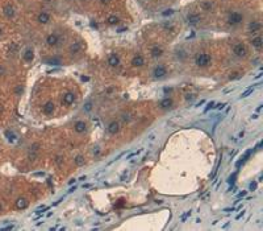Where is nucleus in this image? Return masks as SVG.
<instances>
[{
  "mask_svg": "<svg viewBox=\"0 0 263 231\" xmlns=\"http://www.w3.org/2000/svg\"><path fill=\"white\" fill-rule=\"evenodd\" d=\"M42 112H44V115H46V116H51V115H54V112H55V103L53 100L45 102V104L42 106Z\"/></svg>",
  "mask_w": 263,
  "mask_h": 231,
  "instance_id": "nucleus-12",
  "label": "nucleus"
},
{
  "mask_svg": "<svg viewBox=\"0 0 263 231\" xmlns=\"http://www.w3.org/2000/svg\"><path fill=\"white\" fill-rule=\"evenodd\" d=\"M83 108H84V111H86V112H89V111L92 110V102H87V103L84 104V107H83Z\"/></svg>",
  "mask_w": 263,
  "mask_h": 231,
  "instance_id": "nucleus-34",
  "label": "nucleus"
},
{
  "mask_svg": "<svg viewBox=\"0 0 263 231\" xmlns=\"http://www.w3.org/2000/svg\"><path fill=\"white\" fill-rule=\"evenodd\" d=\"M163 48L162 46H159V45H154V46H151L150 48V56L153 57L154 59H158V58H161L163 56Z\"/></svg>",
  "mask_w": 263,
  "mask_h": 231,
  "instance_id": "nucleus-16",
  "label": "nucleus"
},
{
  "mask_svg": "<svg viewBox=\"0 0 263 231\" xmlns=\"http://www.w3.org/2000/svg\"><path fill=\"white\" fill-rule=\"evenodd\" d=\"M0 36H2V29H0Z\"/></svg>",
  "mask_w": 263,
  "mask_h": 231,
  "instance_id": "nucleus-50",
  "label": "nucleus"
},
{
  "mask_svg": "<svg viewBox=\"0 0 263 231\" xmlns=\"http://www.w3.org/2000/svg\"><path fill=\"white\" fill-rule=\"evenodd\" d=\"M23 58H24L25 62H32V61L34 59V52H33L32 48H26V49L24 50Z\"/></svg>",
  "mask_w": 263,
  "mask_h": 231,
  "instance_id": "nucleus-22",
  "label": "nucleus"
},
{
  "mask_svg": "<svg viewBox=\"0 0 263 231\" xmlns=\"http://www.w3.org/2000/svg\"><path fill=\"white\" fill-rule=\"evenodd\" d=\"M225 106H226V103H218V104H217V107H216V108H218V110H221V108H224V107H225Z\"/></svg>",
  "mask_w": 263,
  "mask_h": 231,
  "instance_id": "nucleus-43",
  "label": "nucleus"
},
{
  "mask_svg": "<svg viewBox=\"0 0 263 231\" xmlns=\"http://www.w3.org/2000/svg\"><path fill=\"white\" fill-rule=\"evenodd\" d=\"M232 53L236 56L237 58H245L247 56V46L244 44V42H236L232 48Z\"/></svg>",
  "mask_w": 263,
  "mask_h": 231,
  "instance_id": "nucleus-3",
  "label": "nucleus"
},
{
  "mask_svg": "<svg viewBox=\"0 0 263 231\" xmlns=\"http://www.w3.org/2000/svg\"><path fill=\"white\" fill-rule=\"evenodd\" d=\"M204 103H205V102H204V100H200V103H197V104H196V106H197V107H199V106H201V104H204Z\"/></svg>",
  "mask_w": 263,
  "mask_h": 231,
  "instance_id": "nucleus-46",
  "label": "nucleus"
},
{
  "mask_svg": "<svg viewBox=\"0 0 263 231\" xmlns=\"http://www.w3.org/2000/svg\"><path fill=\"white\" fill-rule=\"evenodd\" d=\"M40 149H41L40 143H33V144L29 147V151H28V159H29V161H36L38 159Z\"/></svg>",
  "mask_w": 263,
  "mask_h": 231,
  "instance_id": "nucleus-7",
  "label": "nucleus"
},
{
  "mask_svg": "<svg viewBox=\"0 0 263 231\" xmlns=\"http://www.w3.org/2000/svg\"><path fill=\"white\" fill-rule=\"evenodd\" d=\"M28 205H29V201H28L25 197H19V198L16 200V207L20 209V210L26 209Z\"/></svg>",
  "mask_w": 263,
  "mask_h": 231,
  "instance_id": "nucleus-23",
  "label": "nucleus"
},
{
  "mask_svg": "<svg viewBox=\"0 0 263 231\" xmlns=\"http://www.w3.org/2000/svg\"><path fill=\"white\" fill-rule=\"evenodd\" d=\"M250 45L254 48V49H257V50H260L262 49V46H263V38H262V36L259 35H255L251 40H250Z\"/></svg>",
  "mask_w": 263,
  "mask_h": 231,
  "instance_id": "nucleus-17",
  "label": "nucleus"
},
{
  "mask_svg": "<svg viewBox=\"0 0 263 231\" xmlns=\"http://www.w3.org/2000/svg\"><path fill=\"white\" fill-rule=\"evenodd\" d=\"M174 13V9H166V12H163L162 15L163 16H170V15H172Z\"/></svg>",
  "mask_w": 263,
  "mask_h": 231,
  "instance_id": "nucleus-38",
  "label": "nucleus"
},
{
  "mask_svg": "<svg viewBox=\"0 0 263 231\" xmlns=\"http://www.w3.org/2000/svg\"><path fill=\"white\" fill-rule=\"evenodd\" d=\"M167 74H169L167 67H166L164 65H162V64L155 65L153 71H151V76H153L154 79H163V78L167 77Z\"/></svg>",
  "mask_w": 263,
  "mask_h": 231,
  "instance_id": "nucleus-4",
  "label": "nucleus"
},
{
  "mask_svg": "<svg viewBox=\"0 0 263 231\" xmlns=\"http://www.w3.org/2000/svg\"><path fill=\"white\" fill-rule=\"evenodd\" d=\"M5 73H7V70H5V67H4V66H2V65H0V77H2V76H4Z\"/></svg>",
  "mask_w": 263,
  "mask_h": 231,
  "instance_id": "nucleus-40",
  "label": "nucleus"
},
{
  "mask_svg": "<svg viewBox=\"0 0 263 231\" xmlns=\"http://www.w3.org/2000/svg\"><path fill=\"white\" fill-rule=\"evenodd\" d=\"M82 41H79V40H75V41H72L70 45H68V53L70 54H77L82 50Z\"/></svg>",
  "mask_w": 263,
  "mask_h": 231,
  "instance_id": "nucleus-18",
  "label": "nucleus"
},
{
  "mask_svg": "<svg viewBox=\"0 0 263 231\" xmlns=\"http://www.w3.org/2000/svg\"><path fill=\"white\" fill-rule=\"evenodd\" d=\"M87 123L84 120H78V121H75V124H74V131L77 132V133H84L87 131Z\"/></svg>",
  "mask_w": 263,
  "mask_h": 231,
  "instance_id": "nucleus-20",
  "label": "nucleus"
},
{
  "mask_svg": "<svg viewBox=\"0 0 263 231\" xmlns=\"http://www.w3.org/2000/svg\"><path fill=\"white\" fill-rule=\"evenodd\" d=\"M145 64H146V61H145V57L142 56V54H140V53H137V54H134L133 56V58H132V61H130V65H132V67H142Z\"/></svg>",
  "mask_w": 263,
  "mask_h": 231,
  "instance_id": "nucleus-10",
  "label": "nucleus"
},
{
  "mask_svg": "<svg viewBox=\"0 0 263 231\" xmlns=\"http://www.w3.org/2000/svg\"><path fill=\"white\" fill-rule=\"evenodd\" d=\"M172 104H174V102H172V99L171 98H169V97H166V98H163L161 102H159V108L161 110H170V108L172 107Z\"/></svg>",
  "mask_w": 263,
  "mask_h": 231,
  "instance_id": "nucleus-21",
  "label": "nucleus"
},
{
  "mask_svg": "<svg viewBox=\"0 0 263 231\" xmlns=\"http://www.w3.org/2000/svg\"><path fill=\"white\" fill-rule=\"evenodd\" d=\"M75 100H77V95H75L72 91H66V93H63V95H62V104H65V106L74 104Z\"/></svg>",
  "mask_w": 263,
  "mask_h": 231,
  "instance_id": "nucleus-8",
  "label": "nucleus"
},
{
  "mask_svg": "<svg viewBox=\"0 0 263 231\" xmlns=\"http://www.w3.org/2000/svg\"><path fill=\"white\" fill-rule=\"evenodd\" d=\"M249 188H250V190H255V189H257V182H251Z\"/></svg>",
  "mask_w": 263,
  "mask_h": 231,
  "instance_id": "nucleus-41",
  "label": "nucleus"
},
{
  "mask_svg": "<svg viewBox=\"0 0 263 231\" xmlns=\"http://www.w3.org/2000/svg\"><path fill=\"white\" fill-rule=\"evenodd\" d=\"M99 2L103 4V5H108L110 3V0H99Z\"/></svg>",
  "mask_w": 263,
  "mask_h": 231,
  "instance_id": "nucleus-42",
  "label": "nucleus"
},
{
  "mask_svg": "<svg viewBox=\"0 0 263 231\" xmlns=\"http://www.w3.org/2000/svg\"><path fill=\"white\" fill-rule=\"evenodd\" d=\"M46 62L49 64V65H61L62 61H61L59 58H57V57H53V58H49V59H47Z\"/></svg>",
  "mask_w": 263,
  "mask_h": 231,
  "instance_id": "nucleus-30",
  "label": "nucleus"
},
{
  "mask_svg": "<svg viewBox=\"0 0 263 231\" xmlns=\"http://www.w3.org/2000/svg\"><path fill=\"white\" fill-rule=\"evenodd\" d=\"M17 50H19L17 44H11V46H9V52H11V53H17Z\"/></svg>",
  "mask_w": 263,
  "mask_h": 231,
  "instance_id": "nucleus-35",
  "label": "nucleus"
},
{
  "mask_svg": "<svg viewBox=\"0 0 263 231\" xmlns=\"http://www.w3.org/2000/svg\"><path fill=\"white\" fill-rule=\"evenodd\" d=\"M79 180H80V181H84V180H86V176H82V177H80Z\"/></svg>",
  "mask_w": 263,
  "mask_h": 231,
  "instance_id": "nucleus-47",
  "label": "nucleus"
},
{
  "mask_svg": "<svg viewBox=\"0 0 263 231\" xmlns=\"http://www.w3.org/2000/svg\"><path fill=\"white\" fill-rule=\"evenodd\" d=\"M84 162H86V157L83 155H77L74 157V164L77 165V166H82V165H84Z\"/></svg>",
  "mask_w": 263,
  "mask_h": 231,
  "instance_id": "nucleus-25",
  "label": "nucleus"
},
{
  "mask_svg": "<svg viewBox=\"0 0 263 231\" xmlns=\"http://www.w3.org/2000/svg\"><path fill=\"white\" fill-rule=\"evenodd\" d=\"M107 64H108L109 67H113V69L119 67L120 64H121L120 56H119V54H116V53H110L108 56V58H107Z\"/></svg>",
  "mask_w": 263,
  "mask_h": 231,
  "instance_id": "nucleus-9",
  "label": "nucleus"
},
{
  "mask_svg": "<svg viewBox=\"0 0 263 231\" xmlns=\"http://www.w3.org/2000/svg\"><path fill=\"white\" fill-rule=\"evenodd\" d=\"M54 161H55V164H57L58 166H61V165H62V161H63V156H62V155H58V156H55V159H54Z\"/></svg>",
  "mask_w": 263,
  "mask_h": 231,
  "instance_id": "nucleus-32",
  "label": "nucleus"
},
{
  "mask_svg": "<svg viewBox=\"0 0 263 231\" xmlns=\"http://www.w3.org/2000/svg\"><path fill=\"white\" fill-rule=\"evenodd\" d=\"M262 145H263V143L260 141V143H258V145H257V147H255V148H257V149H260V147H262Z\"/></svg>",
  "mask_w": 263,
  "mask_h": 231,
  "instance_id": "nucleus-45",
  "label": "nucleus"
},
{
  "mask_svg": "<svg viewBox=\"0 0 263 231\" xmlns=\"http://www.w3.org/2000/svg\"><path fill=\"white\" fill-rule=\"evenodd\" d=\"M23 90H24V89H23V87H21V85H19V86L16 87V90H15V94H16V95H21Z\"/></svg>",
  "mask_w": 263,
  "mask_h": 231,
  "instance_id": "nucleus-37",
  "label": "nucleus"
},
{
  "mask_svg": "<svg viewBox=\"0 0 263 231\" xmlns=\"http://www.w3.org/2000/svg\"><path fill=\"white\" fill-rule=\"evenodd\" d=\"M3 15L7 17V19H13L16 16V9H15V7H13L12 4H5L3 7Z\"/></svg>",
  "mask_w": 263,
  "mask_h": 231,
  "instance_id": "nucleus-15",
  "label": "nucleus"
},
{
  "mask_svg": "<svg viewBox=\"0 0 263 231\" xmlns=\"http://www.w3.org/2000/svg\"><path fill=\"white\" fill-rule=\"evenodd\" d=\"M45 42H46V45H47V46H50V48H55V46H59V45H61L62 38H61V36L58 35L57 32H51V33H49V35L46 36Z\"/></svg>",
  "mask_w": 263,
  "mask_h": 231,
  "instance_id": "nucleus-5",
  "label": "nucleus"
},
{
  "mask_svg": "<svg viewBox=\"0 0 263 231\" xmlns=\"http://www.w3.org/2000/svg\"><path fill=\"white\" fill-rule=\"evenodd\" d=\"M213 106H214V102H213V100H212V102H209L208 106H207V108L204 110V112H208V111H209V108H212Z\"/></svg>",
  "mask_w": 263,
  "mask_h": 231,
  "instance_id": "nucleus-39",
  "label": "nucleus"
},
{
  "mask_svg": "<svg viewBox=\"0 0 263 231\" xmlns=\"http://www.w3.org/2000/svg\"><path fill=\"white\" fill-rule=\"evenodd\" d=\"M92 153H94V156H95V157H98V156L100 155V147H98V145H96V147H94V151H92Z\"/></svg>",
  "mask_w": 263,
  "mask_h": 231,
  "instance_id": "nucleus-36",
  "label": "nucleus"
},
{
  "mask_svg": "<svg viewBox=\"0 0 263 231\" xmlns=\"http://www.w3.org/2000/svg\"><path fill=\"white\" fill-rule=\"evenodd\" d=\"M121 119H122L124 123H129V121L133 119V116H132V114H129V112H122Z\"/></svg>",
  "mask_w": 263,
  "mask_h": 231,
  "instance_id": "nucleus-28",
  "label": "nucleus"
},
{
  "mask_svg": "<svg viewBox=\"0 0 263 231\" xmlns=\"http://www.w3.org/2000/svg\"><path fill=\"white\" fill-rule=\"evenodd\" d=\"M120 130H121V126H120L119 121H116V120L110 121V123L108 124V127H107V132L110 135V136H115V135H117V133L120 132Z\"/></svg>",
  "mask_w": 263,
  "mask_h": 231,
  "instance_id": "nucleus-14",
  "label": "nucleus"
},
{
  "mask_svg": "<svg viewBox=\"0 0 263 231\" xmlns=\"http://www.w3.org/2000/svg\"><path fill=\"white\" fill-rule=\"evenodd\" d=\"M37 21L42 25H46L50 23V13H47L46 11H41L37 15Z\"/></svg>",
  "mask_w": 263,
  "mask_h": 231,
  "instance_id": "nucleus-19",
  "label": "nucleus"
},
{
  "mask_svg": "<svg viewBox=\"0 0 263 231\" xmlns=\"http://www.w3.org/2000/svg\"><path fill=\"white\" fill-rule=\"evenodd\" d=\"M201 20H203V17L199 12H188L187 16H185V23L191 26L199 25L200 23H201Z\"/></svg>",
  "mask_w": 263,
  "mask_h": 231,
  "instance_id": "nucleus-6",
  "label": "nucleus"
},
{
  "mask_svg": "<svg viewBox=\"0 0 263 231\" xmlns=\"http://www.w3.org/2000/svg\"><path fill=\"white\" fill-rule=\"evenodd\" d=\"M214 7H216V3L213 0H201V2H199V8L203 12H211L214 9Z\"/></svg>",
  "mask_w": 263,
  "mask_h": 231,
  "instance_id": "nucleus-11",
  "label": "nucleus"
},
{
  "mask_svg": "<svg viewBox=\"0 0 263 231\" xmlns=\"http://www.w3.org/2000/svg\"><path fill=\"white\" fill-rule=\"evenodd\" d=\"M175 56H176V58H178L179 61H184L185 57H187V52H185L184 49H179V50H176Z\"/></svg>",
  "mask_w": 263,
  "mask_h": 231,
  "instance_id": "nucleus-27",
  "label": "nucleus"
},
{
  "mask_svg": "<svg viewBox=\"0 0 263 231\" xmlns=\"http://www.w3.org/2000/svg\"><path fill=\"white\" fill-rule=\"evenodd\" d=\"M212 64V56L208 52H200L195 56V65L200 69L208 67Z\"/></svg>",
  "mask_w": 263,
  "mask_h": 231,
  "instance_id": "nucleus-2",
  "label": "nucleus"
},
{
  "mask_svg": "<svg viewBox=\"0 0 263 231\" xmlns=\"http://www.w3.org/2000/svg\"><path fill=\"white\" fill-rule=\"evenodd\" d=\"M13 228V225H9V226H5V227H2V230H12Z\"/></svg>",
  "mask_w": 263,
  "mask_h": 231,
  "instance_id": "nucleus-44",
  "label": "nucleus"
},
{
  "mask_svg": "<svg viewBox=\"0 0 263 231\" xmlns=\"http://www.w3.org/2000/svg\"><path fill=\"white\" fill-rule=\"evenodd\" d=\"M0 210H2V203H0Z\"/></svg>",
  "mask_w": 263,
  "mask_h": 231,
  "instance_id": "nucleus-49",
  "label": "nucleus"
},
{
  "mask_svg": "<svg viewBox=\"0 0 263 231\" xmlns=\"http://www.w3.org/2000/svg\"><path fill=\"white\" fill-rule=\"evenodd\" d=\"M253 91H254V87H249V89H247L245 93H242L241 98H246V97H249L250 94H253Z\"/></svg>",
  "mask_w": 263,
  "mask_h": 231,
  "instance_id": "nucleus-33",
  "label": "nucleus"
},
{
  "mask_svg": "<svg viewBox=\"0 0 263 231\" xmlns=\"http://www.w3.org/2000/svg\"><path fill=\"white\" fill-rule=\"evenodd\" d=\"M244 74H242L241 71H233V73H230V76H229V79L230 81H234V79H239Z\"/></svg>",
  "mask_w": 263,
  "mask_h": 231,
  "instance_id": "nucleus-29",
  "label": "nucleus"
},
{
  "mask_svg": "<svg viewBox=\"0 0 263 231\" xmlns=\"http://www.w3.org/2000/svg\"><path fill=\"white\" fill-rule=\"evenodd\" d=\"M260 29H262V24H260L259 20H253V21H250L247 25L249 33H253V35H258V33L260 32Z\"/></svg>",
  "mask_w": 263,
  "mask_h": 231,
  "instance_id": "nucleus-13",
  "label": "nucleus"
},
{
  "mask_svg": "<svg viewBox=\"0 0 263 231\" xmlns=\"http://www.w3.org/2000/svg\"><path fill=\"white\" fill-rule=\"evenodd\" d=\"M245 20V16L244 13L238 9H234V11H230L228 13V17H226V23L228 25L230 26H238L242 24V21Z\"/></svg>",
  "mask_w": 263,
  "mask_h": 231,
  "instance_id": "nucleus-1",
  "label": "nucleus"
},
{
  "mask_svg": "<svg viewBox=\"0 0 263 231\" xmlns=\"http://www.w3.org/2000/svg\"><path fill=\"white\" fill-rule=\"evenodd\" d=\"M107 23H108L109 25H117V24L120 23V17L116 16V15H110V16H108V19H107Z\"/></svg>",
  "mask_w": 263,
  "mask_h": 231,
  "instance_id": "nucleus-26",
  "label": "nucleus"
},
{
  "mask_svg": "<svg viewBox=\"0 0 263 231\" xmlns=\"http://www.w3.org/2000/svg\"><path fill=\"white\" fill-rule=\"evenodd\" d=\"M45 2H47V3H49V2H51V0H45Z\"/></svg>",
  "mask_w": 263,
  "mask_h": 231,
  "instance_id": "nucleus-48",
  "label": "nucleus"
},
{
  "mask_svg": "<svg viewBox=\"0 0 263 231\" xmlns=\"http://www.w3.org/2000/svg\"><path fill=\"white\" fill-rule=\"evenodd\" d=\"M5 136L8 138V140H9V141H15V140H16V135L13 133L12 131H9V130H7V131H5Z\"/></svg>",
  "mask_w": 263,
  "mask_h": 231,
  "instance_id": "nucleus-31",
  "label": "nucleus"
},
{
  "mask_svg": "<svg viewBox=\"0 0 263 231\" xmlns=\"http://www.w3.org/2000/svg\"><path fill=\"white\" fill-rule=\"evenodd\" d=\"M161 26H162V29H164L166 32L174 33V32L176 31V25L174 24V21H163Z\"/></svg>",
  "mask_w": 263,
  "mask_h": 231,
  "instance_id": "nucleus-24",
  "label": "nucleus"
}]
</instances>
